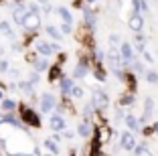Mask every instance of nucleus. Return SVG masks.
<instances>
[{"label":"nucleus","instance_id":"1","mask_svg":"<svg viewBox=\"0 0 158 156\" xmlns=\"http://www.w3.org/2000/svg\"><path fill=\"white\" fill-rule=\"evenodd\" d=\"M19 112H20V122L24 126H31V128H41V116L33 110V108H28L27 103H20L19 106Z\"/></svg>","mask_w":158,"mask_h":156},{"label":"nucleus","instance_id":"2","mask_svg":"<svg viewBox=\"0 0 158 156\" xmlns=\"http://www.w3.org/2000/svg\"><path fill=\"white\" fill-rule=\"evenodd\" d=\"M91 103H93V108H95L98 112H102V110H106V108L110 106V97H107V93L103 91V89L93 87V91H91Z\"/></svg>","mask_w":158,"mask_h":156},{"label":"nucleus","instance_id":"3","mask_svg":"<svg viewBox=\"0 0 158 156\" xmlns=\"http://www.w3.org/2000/svg\"><path fill=\"white\" fill-rule=\"evenodd\" d=\"M20 27H23L27 32H35V31H39V27H41V14L27 12V16L23 19V24H20Z\"/></svg>","mask_w":158,"mask_h":156},{"label":"nucleus","instance_id":"4","mask_svg":"<svg viewBox=\"0 0 158 156\" xmlns=\"http://www.w3.org/2000/svg\"><path fill=\"white\" fill-rule=\"evenodd\" d=\"M57 108V97L51 91H45L41 95V112L45 114H53V110Z\"/></svg>","mask_w":158,"mask_h":156},{"label":"nucleus","instance_id":"5","mask_svg":"<svg viewBox=\"0 0 158 156\" xmlns=\"http://www.w3.org/2000/svg\"><path fill=\"white\" fill-rule=\"evenodd\" d=\"M89 57L87 55H81V59H79V63L75 65V69H73V79H83L85 75L89 73Z\"/></svg>","mask_w":158,"mask_h":156},{"label":"nucleus","instance_id":"6","mask_svg":"<svg viewBox=\"0 0 158 156\" xmlns=\"http://www.w3.org/2000/svg\"><path fill=\"white\" fill-rule=\"evenodd\" d=\"M152 114H154V99L148 95V97H144V112H142V116H140V124H142V128L148 126V122L152 120Z\"/></svg>","mask_w":158,"mask_h":156},{"label":"nucleus","instance_id":"7","mask_svg":"<svg viewBox=\"0 0 158 156\" xmlns=\"http://www.w3.org/2000/svg\"><path fill=\"white\" fill-rule=\"evenodd\" d=\"M136 146H138V142H136L134 132H122V136H120V148H122V150L134 152Z\"/></svg>","mask_w":158,"mask_h":156},{"label":"nucleus","instance_id":"8","mask_svg":"<svg viewBox=\"0 0 158 156\" xmlns=\"http://www.w3.org/2000/svg\"><path fill=\"white\" fill-rule=\"evenodd\" d=\"M83 24L87 31H95V24H98V12L93 8H89V6H85L83 8Z\"/></svg>","mask_w":158,"mask_h":156},{"label":"nucleus","instance_id":"9","mask_svg":"<svg viewBox=\"0 0 158 156\" xmlns=\"http://www.w3.org/2000/svg\"><path fill=\"white\" fill-rule=\"evenodd\" d=\"M49 126H51L53 132H65V130H67V120L63 118V116H59V114L53 112L51 120H49Z\"/></svg>","mask_w":158,"mask_h":156},{"label":"nucleus","instance_id":"10","mask_svg":"<svg viewBox=\"0 0 158 156\" xmlns=\"http://www.w3.org/2000/svg\"><path fill=\"white\" fill-rule=\"evenodd\" d=\"M10 10H12V20L20 27V24H23V19L27 16V12H28V6L24 4V2H19V4H14Z\"/></svg>","mask_w":158,"mask_h":156},{"label":"nucleus","instance_id":"11","mask_svg":"<svg viewBox=\"0 0 158 156\" xmlns=\"http://www.w3.org/2000/svg\"><path fill=\"white\" fill-rule=\"evenodd\" d=\"M77 136L79 138H91L93 136V124H91V120H85L83 118V122H79Z\"/></svg>","mask_w":158,"mask_h":156},{"label":"nucleus","instance_id":"12","mask_svg":"<svg viewBox=\"0 0 158 156\" xmlns=\"http://www.w3.org/2000/svg\"><path fill=\"white\" fill-rule=\"evenodd\" d=\"M128 27L132 28L134 32H142V28H144V16L142 14H130V19H128Z\"/></svg>","mask_w":158,"mask_h":156},{"label":"nucleus","instance_id":"13","mask_svg":"<svg viewBox=\"0 0 158 156\" xmlns=\"http://www.w3.org/2000/svg\"><path fill=\"white\" fill-rule=\"evenodd\" d=\"M112 134L114 132H112V128H110V126H107V124H102L98 130H95V134H93V136L98 138L102 144H106L107 140H112Z\"/></svg>","mask_w":158,"mask_h":156},{"label":"nucleus","instance_id":"14","mask_svg":"<svg viewBox=\"0 0 158 156\" xmlns=\"http://www.w3.org/2000/svg\"><path fill=\"white\" fill-rule=\"evenodd\" d=\"M59 87H61V93H63V97H69L71 95V91H73V87H75V83H73V77H63L59 81Z\"/></svg>","mask_w":158,"mask_h":156},{"label":"nucleus","instance_id":"15","mask_svg":"<svg viewBox=\"0 0 158 156\" xmlns=\"http://www.w3.org/2000/svg\"><path fill=\"white\" fill-rule=\"evenodd\" d=\"M35 53H39L41 57H51V55H53L51 43H47V41H37V43H35Z\"/></svg>","mask_w":158,"mask_h":156},{"label":"nucleus","instance_id":"16","mask_svg":"<svg viewBox=\"0 0 158 156\" xmlns=\"http://www.w3.org/2000/svg\"><path fill=\"white\" fill-rule=\"evenodd\" d=\"M126 126H128V130H130V132H140V130H142V124H140V118H136L134 114H128L126 116Z\"/></svg>","mask_w":158,"mask_h":156},{"label":"nucleus","instance_id":"17","mask_svg":"<svg viewBox=\"0 0 158 156\" xmlns=\"http://www.w3.org/2000/svg\"><path fill=\"white\" fill-rule=\"evenodd\" d=\"M55 14H59L63 23L73 24V14L69 12V8H67V6H57V8H55Z\"/></svg>","mask_w":158,"mask_h":156},{"label":"nucleus","instance_id":"18","mask_svg":"<svg viewBox=\"0 0 158 156\" xmlns=\"http://www.w3.org/2000/svg\"><path fill=\"white\" fill-rule=\"evenodd\" d=\"M63 77H65V75H63V69H61V65H59V63L53 65V67L49 69V75H47V79H49L51 83H53V81H57V79L61 81Z\"/></svg>","mask_w":158,"mask_h":156},{"label":"nucleus","instance_id":"19","mask_svg":"<svg viewBox=\"0 0 158 156\" xmlns=\"http://www.w3.org/2000/svg\"><path fill=\"white\" fill-rule=\"evenodd\" d=\"M19 91L20 93H27V95H31V97H35V85L28 79H20L19 81Z\"/></svg>","mask_w":158,"mask_h":156},{"label":"nucleus","instance_id":"20","mask_svg":"<svg viewBox=\"0 0 158 156\" xmlns=\"http://www.w3.org/2000/svg\"><path fill=\"white\" fill-rule=\"evenodd\" d=\"M134 51H136V53H144V51H146V37L142 35V32H136V37H134Z\"/></svg>","mask_w":158,"mask_h":156},{"label":"nucleus","instance_id":"21","mask_svg":"<svg viewBox=\"0 0 158 156\" xmlns=\"http://www.w3.org/2000/svg\"><path fill=\"white\" fill-rule=\"evenodd\" d=\"M0 32H2L4 37H8L12 43L16 41V35H14V31L10 28V23H8V20H0Z\"/></svg>","mask_w":158,"mask_h":156},{"label":"nucleus","instance_id":"22","mask_svg":"<svg viewBox=\"0 0 158 156\" xmlns=\"http://www.w3.org/2000/svg\"><path fill=\"white\" fill-rule=\"evenodd\" d=\"M134 103H136V93H132V91L124 93V95L120 97V101H118V106H122V108H130V106H134Z\"/></svg>","mask_w":158,"mask_h":156},{"label":"nucleus","instance_id":"23","mask_svg":"<svg viewBox=\"0 0 158 156\" xmlns=\"http://www.w3.org/2000/svg\"><path fill=\"white\" fill-rule=\"evenodd\" d=\"M35 71L37 73H43V71H47V69H51V65H49V59L47 57H37V61L33 63Z\"/></svg>","mask_w":158,"mask_h":156},{"label":"nucleus","instance_id":"24","mask_svg":"<svg viewBox=\"0 0 158 156\" xmlns=\"http://www.w3.org/2000/svg\"><path fill=\"white\" fill-rule=\"evenodd\" d=\"M45 31H47V35L51 37V41H63V32H61L55 24H47Z\"/></svg>","mask_w":158,"mask_h":156},{"label":"nucleus","instance_id":"25","mask_svg":"<svg viewBox=\"0 0 158 156\" xmlns=\"http://www.w3.org/2000/svg\"><path fill=\"white\" fill-rule=\"evenodd\" d=\"M43 144H45V148H47V152H49V154H55V156H57V154L61 152L59 142H55V140H51V138H47Z\"/></svg>","mask_w":158,"mask_h":156},{"label":"nucleus","instance_id":"26","mask_svg":"<svg viewBox=\"0 0 158 156\" xmlns=\"http://www.w3.org/2000/svg\"><path fill=\"white\" fill-rule=\"evenodd\" d=\"M16 108H19V103H16L14 99H2V101H0V110H2V112H6V114L14 112Z\"/></svg>","mask_w":158,"mask_h":156},{"label":"nucleus","instance_id":"27","mask_svg":"<svg viewBox=\"0 0 158 156\" xmlns=\"http://www.w3.org/2000/svg\"><path fill=\"white\" fill-rule=\"evenodd\" d=\"M134 156H152V152H150L148 144H138L134 148Z\"/></svg>","mask_w":158,"mask_h":156},{"label":"nucleus","instance_id":"28","mask_svg":"<svg viewBox=\"0 0 158 156\" xmlns=\"http://www.w3.org/2000/svg\"><path fill=\"white\" fill-rule=\"evenodd\" d=\"M144 77H146V81H148L150 85H158V71L156 69H148Z\"/></svg>","mask_w":158,"mask_h":156},{"label":"nucleus","instance_id":"29","mask_svg":"<svg viewBox=\"0 0 158 156\" xmlns=\"http://www.w3.org/2000/svg\"><path fill=\"white\" fill-rule=\"evenodd\" d=\"M93 75H95V79H98V81H106V79H107V73H106V69H103L102 65H95Z\"/></svg>","mask_w":158,"mask_h":156},{"label":"nucleus","instance_id":"30","mask_svg":"<svg viewBox=\"0 0 158 156\" xmlns=\"http://www.w3.org/2000/svg\"><path fill=\"white\" fill-rule=\"evenodd\" d=\"M95 112H98V110H95V108H93V103L89 101V103H85V106H83V118L85 120H91Z\"/></svg>","mask_w":158,"mask_h":156},{"label":"nucleus","instance_id":"31","mask_svg":"<svg viewBox=\"0 0 158 156\" xmlns=\"http://www.w3.org/2000/svg\"><path fill=\"white\" fill-rule=\"evenodd\" d=\"M132 69L136 71V75H146V69H144V63L140 59H136L134 63H132Z\"/></svg>","mask_w":158,"mask_h":156},{"label":"nucleus","instance_id":"32","mask_svg":"<svg viewBox=\"0 0 158 156\" xmlns=\"http://www.w3.org/2000/svg\"><path fill=\"white\" fill-rule=\"evenodd\" d=\"M107 41H110V45H112V49H118V47L122 45V43H120V35H116V32H112V35L107 37Z\"/></svg>","mask_w":158,"mask_h":156},{"label":"nucleus","instance_id":"33","mask_svg":"<svg viewBox=\"0 0 158 156\" xmlns=\"http://www.w3.org/2000/svg\"><path fill=\"white\" fill-rule=\"evenodd\" d=\"M83 95H85L83 87H81V85H75V87H73V91H71V97H75V99H81Z\"/></svg>","mask_w":158,"mask_h":156},{"label":"nucleus","instance_id":"34","mask_svg":"<svg viewBox=\"0 0 158 156\" xmlns=\"http://www.w3.org/2000/svg\"><path fill=\"white\" fill-rule=\"evenodd\" d=\"M126 116H128V114H124V110H122V106H118V108H116V114H114V118H116V122H122V120H126Z\"/></svg>","mask_w":158,"mask_h":156},{"label":"nucleus","instance_id":"35","mask_svg":"<svg viewBox=\"0 0 158 156\" xmlns=\"http://www.w3.org/2000/svg\"><path fill=\"white\" fill-rule=\"evenodd\" d=\"M59 31L63 32V35H69V32H73V24H67V23H61Z\"/></svg>","mask_w":158,"mask_h":156},{"label":"nucleus","instance_id":"36","mask_svg":"<svg viewBox=\"0 0 158 156\" xmlns=\"http://www.w3.org/2000/svg\"><path fill=\"white\" fill-rule=\"evenodd\" d=\"M10 71V65L6 59H0V73H8Z\"/></svg>","mask_w":158,"mask_h":156},{"label":"nucleus","instance_id":"37","mask_svg":"<svg viewBox=\"0 0 158 156\" xmlns=\"http://www.w3.org/2000/svg\"><path fill=\"white\" fill-rule=\"evenodd\" d=\"M28 81L33 83V85H37V83H39V81H41V75H39V73H37V71H33V73L28 75Z\"/></svg>","mask_w":158,"mask_h":156},{"label":"nucleus","instance_id":"38","mask_svg":"<svg viewBox=\"0 0 158 156\" xmlns=\"http://www.w3.org/2000/svg\"><path fill=\"white\" fill-rule=\"evenodd\" d=\"M8 75H10V77H12V79H19V75H20V69H16V67H10Z\"/></svg>","mask_w":158,"mask_h":156},{"label":"nucleus","instance_id":"39","mask_svg":"<svg viewBox=\"0 0 158 156\" xmlns=\"http://www.w3.org/2000/svg\"><path fill=\"white\" fill-rule=\"evenodd\" d=\"M142 57H144L146 63H154V57H152V53H150V51H144V53H142Z\"/></svg>","mask_w":158,"mask_h":156},{"label":"nucleus","instance_id":"40","mask_svg":"<svg viewBox=\"0 0 158 156\" xmlns=\"http://www.w3.org/2000/svg\"><path fill=\"white\" fill-rule=\"evenodd\" d=\"M63 138H65V140H73L75 132H73V130H65V132H63Z\"/></svg>","mask_w":158,"mask_h":156},{"label":"nucleus","instance_id":"41","mask_svg":"<svg viewBox=\"0 0 158 156\" xmlns=\"http://www.w3.org/2000/svg\"><path fill=\"white\" fill-rule=\"evenodd\" d=\"M51 49H53V53H59V51H61V45H59V43H53V41H51Z\"/></svg>","mask_w":158,"mask_h":156},{"label":"nucleus","instance_id":"42","mask_svg":"<svg viewBox=\"0 0 158 156\" xmlns=\"http://www.w3.org/2000/svg\"><path fill=\"white\" fill-rule=\"evenodd\" d=\"M33 156H43V154H41V148H39V146L33 148Z\"/></svg>","mask_w":158,"mask_h":156},{"label":"nucleus","instance_id":"43","mask_svg":"<svg viewBox=\"0 0 158 156\" xmlns=\"http://www.w3.org/2000/svg\"><path fill=\"white\" fill-rule=\"evenodd\" d=\"M53 140H55V142H61V140H63V136H61V134H55V136H53Z\"/></svg>","mask_w":158,"mask_h":156},{"label":"nucleus","instance_id":"44","mask_svg":"<svg viewBox=\"0 0 158 156\" xmlns=\"http://www.w3.org/2000/svg\"><path fill=\"white\" fill-rule=\"evenodd\" d=\"M35 2H37V4H43V6L49 4V0H35Z\"/></svg>","mask_w":158,"mask_h":156},{"label":"nucleus","instance_id":"45","mask_svg":"<svg viewBox=\"0 0 158 156\" xmlns=\"http://www.w3.org/2000/svg\"><path fill=\"white\" fill-rule=\"evenodd\" d=\"M0 148H6V140H2V138H0Z\"/></svg>","mask_w":158,"mask_h":156},{"label":"nucleus","instance_id":"46","mask_svg":"<svg viewBox=\"0 0 158 156\" xmlns=\"http://www.w3.org/2000/svg\"><path fill=\"white\" fill-rule=\"evenodd\" d=\"M0 124H4V112H0Z\"/></svg>","mask_w":158,"mask_h":156},{"label":"nucleus","instance_id":"47","mask_svg":"<svg viewBox=\"0 0 158 156\" xmlns=\"http://www.w3.org/2000/svg\"><path fill=\"white\" fill-rule=\"evenodd\" d=\"M152 128H154V134H158V122H154V126H152Z\"/></svg>","mask_w":158,"mask_h":156},{"label":"nucleus","instance_id":"48","mask_svg":"<svg viewBox=\"0 0 158 156\" xmlns=\"http://www.w3.org/2000/svg\"><path fill=\"white\" fill-rule=\"evenodd\" d=\"M4 99V91H2V89H0V101Z\"/></svg>","mask_w":158,"mask_h":156},{"label":"nucleus","instance_id":"49","mask_svg":"<svg viewBox=\"0 0 158 156\" xmlns=\"http://www.w3.org/2000/svg\"><path fill=\"white\" fill-rule=\"evenodd\" d=\"M4 55V47H0V57Z\"/></svg>","mask_w":158,"mask_h":156},{"label":"nucleus","instance_id":"50","mask_svg":"<svg viewBox=\"0 0 158 156\" xmlns=\"http://www.w3.org/2000/svg\"><path fill=\"white\" fill-rule=\"evenodd\" d=\"M85 2H87V4H93V2H98V0H85Z\"/></svg>","mask_w":158,"mask_h":156},{"label":"nucleus","instance_id":"51","mask_svg":"<svg viewBox=\"0 0 158 156\" xmlns=\"http://www.w3.org/2000/svg\"><path fill=\"white\" fill-rule=\"evenodd\" d=\"M12 2H14V4H19V2H23V0H12Z\"/></svg>","mask_w":158,"mask_h":156},{"label":"nucleus","instance_id":"52","mask_svg":"<svg viewBox=\"0 0 158 156\" xmlns=\"http://www.w3.org/2000/svg\"><path fill=\"white\" fill-rule=\"evenodd\" d=\"M43 156H55V154H43Z\"/></svg>","mask_w":158,"mask_h":156},{"label":"nucleus","instance_id":"53","mask_svg":"<svg viewBox=\"0 0 158 156\" xmlns=\"http://www.w3.org/2000/svg\"><path fill=\"white\" fill-rule=\"evenodd\" d=\"M0 2H2V0H0Z\"/></svg>","mask_w":158,"mask_h":156}]
</instances>
